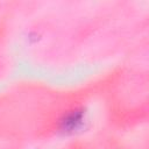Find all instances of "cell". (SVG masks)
I'll use <instances>...</instances> for the list:
<instances>
[{
	"mask_svg": "<svg viewBox=\"0 0 149 149\" xmlns=\"http://www.w3.org/2000/svg\"><path fill=\"white\" fill-rule=\"evenodd\" d=\"M85 122L86 112L84 107H76L61 118L58 122V128L63 134H74L84 127Z\"/></svg>",
	"mask_w": 149,
	"mask_h": 149,
	"instance_id": "obj_1",
	"label": "cell"
}]
</instances>
